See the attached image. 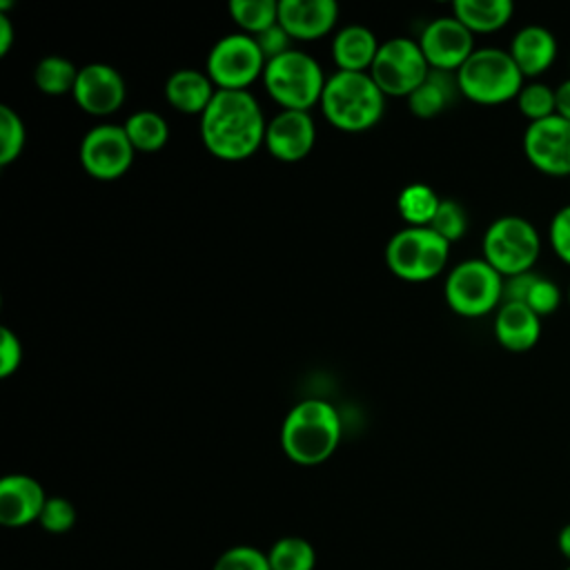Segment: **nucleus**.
Masks as SVG:
<instances>
[{"label":"nucleus","instance_id":"obj_34","mask_svg":"<svg viewBox=\"0 0 570 570\" xmlns=\"http://www.w3.org/2000/svg\"><path fill=\"white\" fill-rule=\"evenodd\" d=\"M38 521H40V525L47 532L62 534V532L73 528V523H76V508L65 497H47V503H45Z\"/></svg>","mask_w":570,"mask_h":570},{"label":"nucleus","instance_id":"obj_42","mask_svg":"<svg viewBox=\"0 0 570 570\" xmlns=\"http://www.w3.org/2000/svg\"><path fill=\"white\" fill-rule=\"evenodd\" d=\"M563 570H570V566H566V568H563Z\"/></svg>","mask_w":570,"mask_h":570},{"label":"nucleus","instance_id":"obj_24","mask_svg":"<svg viewBox=\"0 0 570 570\" xmlns=\"http://www.w3.org/2000/svg\"><path fill=\"white\" fill-rule=\"evenodd\" d=\"M125 134L127 138L131 140L134 149L136 151H145V154H151V151H158L165 147L167 138H169V127H167V120L151 111V109H140V111H134L127 120H125Z\"/></svg>","mask_w":570,"mask_h":570},{"label":"nucleus","instance_id":"obj_39","mask_svg":"<svg viewBox=\"0 0 570 570\" xmlns=\"http://www.w3.org/2000/svg\"><path fill=\"white\" fill-rule=\"evenodd\" d=\"M11 45H13V24L7 13H0V56H7Z\"/></svg>","mask_w":570,"mask_h":570},{"label":"nucleus","instance_id":"obj_32","mask_svg":"<svg viewBox=\"0 0 570 570\" xmlns=\"http://www.w3.org/2000/svg\"><path fill=\"white\" fill-rule=\"evenodd\" d=\"M214 570H272V568H269L267 554L261 552L258 548L234 546L216 559Z\"/></svg>","mask_w":570,"mask_h":570},{"label":"nucleus","instance_id":"obj_12","mask_svg":"<svg viewBox=\"0 0 570 570\" xmlns=\"http://www.w3.org/2000/svg\"><path fill=\"white\" fill-rule=\"evenodd\" d=\"M523 154L528 163L546 176H570V120L554 114L528 122L523 131Z\"/></svg>","mask_w":570,"mask_h":570},{"label":"nucleus","instance_id":"obj_15","mask_svg":"<svg viewBox=\"0 0 570 570\" xmlns=\"http://www.w3.org/2000/svg\"><path fill=\"white\" fill-rule=\"evenodd\" d=\"M316 140V127L309 111L283 109L278 111L265 129L267 151L283 163L303 160Z\"/></svg>","mask_w":570,"mask_h":570},{"label":"nucleus","instance_id":"obj_19","mask_svg":"<svg viewBox=\"0 0 570 570\" xmlns=\"http://www.w3.org/2000/svg\"><path fill=\"white\" fill-rule=\"evenodd\" d=\"M492 330L503 350L528 352L541 338V318L523 303H501Z\"/></svg>","mask_w":570,"mask_h":570},{"label":"nucleus","instance_id":"obj_13","mask_svg":"<svg viewBox=\"0 0 570 570\" xmlns=\"http://www.w3.org/2000/svg\"><path fill=\"white\" fill-rule=\"evenodd\" d=\"M416 42L430 69L436 71L456 73L461 65L474 53V33L454 16L430 20Z\"/></svg>","mask_w":570,"mask_h":570},{"label":"nucleus","instance_id":"obj_17","mask_svg":"<svg viewBox=\"0 0 570 570\" xmlns=\"http://www.w3.org/2000/svg\"><path fill=\"white\" fill-rule=\"evenodd\" d=\"M47 503L42 485L27 474H7L0 481V523L22 528L40 519Z\"/></svg>","mask_w":570,"mask_h":570},{"label":"nucleus","instance_id":"obj_16","mask_svg":"<svg viewBox=\"0 0 570 570\" xmlns=\"http://www.w3.org/2000/svg\"><path fill=\"white\" fill-rule=\"evenodd\" d=\"M338 7L334 0H281L278 24L292 40H316L336 24Z\"/></svg>","mask_w":570,"mask_h":570},{"label":"nucleus","instance_id":"obj_7","mask_svg":"<svg viewBox=\"0 0 570 570\" xmlns=\"http://www.w3.org/2000/svg\"><path fill=\"white\" fill-rule=\"evenodd\" d=\"M450 258V243L430 227H403L385 245V265L403 281L439 276Z\"/></svg>","mask_w":570,"mask_h":570},{"label":"nucleus","instance_id":"obj_4","mask_svg":"<svg viewBox=\"0 0 570 570\" xmlns=\"http://www.w3.org/2000/svg\"><path fill=\"white\" fill-rule=\"evenodd\" d=\"M459 91L476 105H501L519 96L525 85L512 56L499 47H481L456 71Z\"/></svg>","mask_w":570,"mask_h":570},{"label":"nucleus","instance_id":"obj_14","mask_svg":"<svg viewBox=\"0 0 570 570\" xmlns=\"http://www.w3.org/2000/svg\"><path fill=\"white\" fill-rule=\"evenodd\" d=\"M71 94L85 114L109 116L122 107L127 89L122 76L111 65L91 62L78 69Z\"/></svg>","mask_w":570,"mask_h":570},{"label":"nucleus","instance_id":"obj_10","mask_svg":"<svg viewBox=\"0 0 570 570\" xmlns=\"http://www.w3.org/2000/svg\"><path fill=\"white\" fill-rule=\"evenodd\" d=\"M430 73V65L416 40L390 38L381 42L370 76L383 96L407 98Z\"/></svg>","mask_w":570,"mask_h":570},{"label":"nucleus","instance_id":"obj_20","mask_svg":"<svg viewBox=\"0 0 570 570\" xmlns=\"http://www.w3.org/2000/svg\"><path fill=\"white\" fill-rule=\"evenodd\" d=\"M379 47L374 31L363 24H347L332 40V60L338 71H370Z\"/></svg>","mask_w":570,"mask_h":570},{"label":"nucleus","instance_id":"obj_21","mask_svg":"<svg viewBox=\"0 0 570 570\" xmlns=\"http://www.w3.org/2000/svg\"><path fill=\"white\" fill-rule=\"evenodd\" d=\"M207 73L198 69H178L165 82L167 102L183 114H198L209 107L216 89Z\"/></svg>","mask_w":570,"mask_h":570},{"label":"nucleus","instance_id":"obj_6","mask_svg":"<svg viewBox=\"0 0 570 570\" xmlns=\"http://www.w3.org/2000/svg\"><path fill=\"white\" fill-rule=\"evenodd\" d=\"M483 261H488L503 278L532 272L541 254V236L537 227L517 214L492 220L481 240Z\"/></svg>","mask_w":570,"mask_h":570},{"label":"nucleus","instance_id":"obj_3","mask_svg":"<svg viewBox=\"0 0 570 570\" xmlns=\"http://www.w3.org/2000/svg\"><path fill=\"white\" fill-rule=\"evenodd\" d=\"M385 107V96L370 71H336L325 80L321 109L327 122L341 131L372 129Z\"/></svg>","mask_w":570,"mask_h":570},{"label":"nucleus","instance_id":"obj_22","mask_svg":"<svg viewBox=\"0 0 570 570\" xmlns=\"http://www.w3.org/2000/svg\"><path fill=\"white\" fill-rule=\"evenodd\" d=\"M459 91L456 73L430 69L428 78L407 96V107L419 118H434L448 109Z\"/></svg>","mask_w":570,"mask_h":570},{"label":"nucleus","instance_id":"obj_2","mask_svg":"<svg viewBox=\"0 0 570 570\" xmlns=\"http://www.w3.org/2000/svg\"><path fill=\"white\" fill-rule=\"evenodd\" d=\"M341 441V419L334 405L323 399L296 403L281 428V448L298 465L327 461Z\"/></svg>","mask_w":570,"mask_h":570},{"label":"nucleus","instance_id":"obj_41","mask_svg":"<svg viewBox=\"0 0 570 570\" xmlns=\"http://www.w3.org/2000/svg\"><path fill=\"white\" fill-rule=\"evenodd\" d=\"M566 298H568V305H570V283H568V292H566Z\"/></svg>","mask_w":570,"mask_h":570},{"label":"nucleus","instance_id":"obj_37","mask_svg":"<svg viewBox=\"0 0 570 570\" xmlns=\"http://www.w3.org/2000/svg\"><path fill=\"white\" fill-rule=\"evenodd\" d=\"M254 40H256L261 53L265 56V60H272V58H278V56H283L285 51H289V40H292V38H289V33L276 22L274 27H269V29L256 33Z\"/></svg>","mask_w":570,"mask_h":570},{"label":"nucleus","instance_id":"obj_23","mask_svg":"<svg viewBox=\"0 0 570 570\" xmlns=\"http://www.w3.org/2000/svg\"><path fill=\"white\" fill-rule=\"evenodd\" d=\"M514 13L510 0H456L452 16L472 33H492L503 29Z\"/></svg>","mask_w":570,"mask_h":570},{"label":"nucleus","instance_id":"obj_30","mask_svg":"<svg viewBox=\"0 0 570 570\" xmlns=\"http://www.w3.org/2000/svg\"><path fill=\"white\" fill-rule=\"evenodd\" d=\"M24 140L22 118L9 105H0V165H11L22 154Z\"/></svg>","mask_w":570,"mask_h":570},{"label":"nucleus","instance_id":"obj_26","mask_svg":"<svg viewBox=\"0 0 570 570\" xmlns=\"http://www.w3.org/2000/svg\"><path fill=\"white\" fill-rule=\"evenodd\" d=\"M76 78V65L62 56H45L33 69V82L47 96H62L73 91Z\"/></svg>","mask_w":570,"mask_h":570},{"label":"nucleus","instance_id":"obj_18","mask_svg":"<svg viewBox=\"0 0 570 570\" xmlns=\"http://www.w3.org/2000/svg\"><path fill=\"white\" fill-rule=\"evenodd\" d=\"M557 49V38L550 29L541 24H525L514 33L508 53L512 56L523 78H539L552 67Z\"/></svg>","mask_w":570,"mask_h":570},{"label":"nucleus","instance_id":"obj_8","mask_svg":"<svg viewBox=\"0 0 570 570\" xmlns=\"http://www.w3.org/2000/svg\"><path fill=\"white\" fill-rule=\"evenodd\" d=\"M443 292L459 316H485L503 303V276L488 261L468 258L450 269Z\"/></svg>","mask_w":570,"mask_h":570},{"label":"nucleus","instance_id":"obj_27","mask_svg":"<svg viewBox=\"0 0 570 570\" xmlns=\"http://www.w3.org/2000/svg\"><path fill=\"white\" fill-rule=\"evenodd\" d=\"M227 9L247 36H256L278 22V2L274 0H232Z\"/></svg>","mask_w":570,"mask_h":570},{"label":"nucleus","instance_id":"obj_1","mask_svg":"<svg viewBox=\"0 0 570 570\" xmlns=\"http://www.w3.org/2000/svg\"><path fill=\"white\" fill-rule=\"evenodd\" d=\"M265 118L249 91L216 89L200 116V140L220 160H245L265 145Z\"/></svg>","mask_w":570,"mask_h":570},{"label":"nucleus","instance_id":"obj_28","mask_svg":"<svg viewBox=\"0 0 570 570\" xmlns=\"http://www.w3.org/2000/svg\"><path fill=\"white\" fill-rule=\"evenodd\" d=\"M267 559L272 570H314L316 552L301 537H283L269 548Z\"/></svg>","mask_w":570,"mask_h":570},{"label":"nucleus","instance_id":"obj_11","mask_svg":"<svg viewBox=\"0 0 570 570\" xmlns=\"http://www.w3.org/2000/svg\"><path fill=\"white\" fill-rule=\"evenodd\" d=\"M134 145L120 125H96L91 127L78 149L82 169L96 180H116L134 163Z\"/></svg>","mask_w":570,"mask_h":570},{"label":"nucleus","instance_id":"obj_40","mask_svg":"<svg viewBox=\"0 0 570 570\" xmlns=\"http://www.w3.org/2000/svg\"><path fill=\"white\" fill-rule=\"evenodd\" d=\"M557 548H559V552L563 554V559H566L568 566H570V523H566V525L559 530Z\"/></svg>","mask_w":570,"mask_h":570},{"label":"nucleus","instance_id":"obj_31","mask_svg":"<svg viewBox=\"0 0 570 570\" xmlns=\"http://www.w3.org/2000/svg\"><path fill=\"white\" fill-rule=\"evenodd\" d=\"M430 229L436 232L441 238H445L452 245L468 232V214L456 200L445 198V200H441V205L430 223Z\"/></svg>","mask_w":570,"mask_h":570},{"label":"nucleus","instance_id":"obj_33","mask_svg":"<svg viewBox=\"0 0 570 570\" xmlns=\"http://www.w3.org/2000/svg\"><path fill=\"white\" fill-rule=\"evenodd\" d=\"M539 318L552 314L559 309L561 305V289L559 285L552 281V278H546V276H539L534 278V283L530 285L528 289V296H525V303Z\"/></svg>","mask_w":570,"mask_h":570},{"label":"nucleus","instance_id":"obj_36","mask_svg":"<svg viewBox=\"0 0 570 570\" xmlns=\"http://www.w3.org/2000/svg\"><path fill=\"white\" fill-rule=\"evenodd\" d=\"M22 363V345L20 338L9 330H0V376H11Z\"/></svg>","mask_w":570,"mask_h":570},{"label":"nucleus","instance_id":"obj_38","mask_svg":"<svg viewBox=\"0 0 570 570\" xmlns=\"http://www.w3.org/2000/svg\"><path fill=\"white\" fill-rule=\"evenodd\" d=\"M554 91H557V114L570 120V78H566L559 87H554Z\"/></svg>","mask_w":570,"mask_h":570},{"label":"nucleus","instance_id":"obj_9","mask_svg":"<svg viewBox=\"0 0 570 570\" xmlns=\"http://www.w3.org/2000/svg\"><path fill=\"white\" fill-rule=\"evenodd\" d=\"M265 56L261 53L254 36L243 31L227 33L214 42L207 53L205 73L216 85V89L247 91V87L263 76Z\"/></svg>","mask_w":570,"mask_h":570},{"label":"nucleus","instance_id":"obj_5","mask_svg":"<svg viewBox=\"0 0 570 570\" xmlns=\"http://www.w3.org/2000/svg\"><path fill=\"white\" fill-rule=\"evenodd\" d=\"M325 73L321 65L298 49H289L278 58L267 60L263 82L267 94L283 107L294 111H309L321 102L325 89Z\"/></svg>","mask_w":570,"mask_h":570},{"label":"nucleus","instance_id":"obj_25","mask_svg":"<svg viewBox=\"0 0 570 570\" xmlns=\"http://www.w3.org/2000/svg\"><path fill=\"white\" fill-rule=\"evenodd\" d=\"M439 205L441 198L436 196V191L423 183H412L403 187L396 200V209L407 227H430Z\"/></svg>","mask_w":570,"mask_h":570},{"label":"nucleus","instance_id":"obj_35","mask_svg":"<svg viewBox=\"0 0 570 570\" xmlns=\"http://www.w3.org/2000/svg\"><path fill=\"white\" fill-rule=\"evenodd\" d=\"M548 243L559 261L570 265V205L554 212L548 227Z\"/></svg>","mask_w":570,"mask_h":570},{"label":"nucleus","instance_id":"obj_29","mask_svg":"<svg viewBox=\"0 0 570 570\" xmlns=\"http://www.w3.org/2000/svg\"><path fill=\"white\" fill-rule=\"evenodd\" d=\"M514 100H517L521 116H525L530 122H537V120H543V118H550L557 114L554 87L539 82V80L525 82Z\"/></svg>","mask_w":570,"mask_h":570}]
</instances>
